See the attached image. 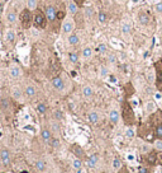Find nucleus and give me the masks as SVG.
<instances>
[{"mask_svg": "<svg viewBox=\"0 0 162 173\" xmlns=\"http://www.w3.org/2000/svg\"><path fill=\"white\" fill-rule=\"evenodd\" d=\"M42 9L48 19V23L52 25V31H57L61 25V22H63L66 17V8L60 0H53V2L45 0Z\"/></svg>", "mask_w": 162, "mask_h": 173, "instance_id": "obj_1", "label": "nucleus"}, {"mask_svg": "<svg viewBox=\"0 0 162 173\" xmlns=\"http://www.w3.org/2000/svg\"><path fill=\"white\" fill-rule=\"evenodd\" d=\"M120 110H122V118H123V122H124L126 126L132 127V126H134L137 124L136 113H134L133 106H132V103L128 98H124L123 101H122Z\"/></svg>", "mask_w": 162, "mask_h": 173, "instance_id": "obj_2", "label": "nucleus"}, {"mask_svg": "<svg viewBox=\"0 0 162 173\" xmlns=\"http://www.w3.org/2000/svg\"><path fill=\"white\" fill-rule=\"evenodd\" d=\"M147 122L150 124L156 140L162 141V110H155L148 116Z\"/></svg>", "mask_w": 162, "mask_h": 173, "instance_id": "obj_3", "label": "nucleus"}, {"mask_svg": "<svg viewBox=\"0 0 162 173\" xmlns=\"http://www.w3.org/2000/svg\"><path fill=\"white\" fill-rule=\"evenodd\" d=\"M142 159L148 167L162 166V150L153 149L151 152H148L146 155H143Z\"/></svg>", "mask_w": 162, "mask_h": 173, "instance_id": "obj_4", "label": "nucleus"}, {"mask_svg": "<svg viewBox=\"0 0 162 173\" xmlns=\"http://www.w3.org/2000/svg\"><path fill=\"white\" fill-rule=\"evenodd\" d=\"M33 25L38 30H46L48 25V19L42 8H37L33 13Z\"/></svg>", "mask_w": 162, "mask_h": 173, "instance_id": "obj_5", "label": "nucleus"}, {"mask_svg": "<svg viewBox=\"0 0 162 173\" xmlns=\"http://www.w3.org/2000/svg\"><path fill=\"white\" fill-rule=\"evenodd\" d=\"M19 20H20V24H22V27L24 30H28V28L32 27L33 25V13L31 11L29 8H24L20 11Z\"/></svg>", "mask_w": 162, "mask_h": 173, "instance_id": "obj_6", "label": "nucleus"}, {"mask_svg": "<svg viewBox=\"0 0 162 173\" xmlns=\"http://www.w3.org/2000/svg\"><path fill=\"white\" fill-rule=\"evenodd\" d=\"M153 68H155V75H156L155 85H156L157 90L162 93V57L158 59L157 61H155Z\"/></svg>", "mask_w": 162, "mask_h": 173, "instance_id": "obj_7", "label": "nucleus"}, {"mask_svg": "<svg viewBox=\"0 0 162 173\" xmlns=\"http://www.w3.org/2000/svg\"><path fill=\"white\" fill-rule=\"evenodd\" d=\"M70 150H71V153H72L77 159H81V161H84V159H85V153H84L83 148H81L79 144H72V145L70 146Z\"/></svg>", "mask_w": 162, "mask_h": 173, "instance_id": "obj_8", "label": "nucleus"}, {"mask_svg": "<svg viewBox=\"0 0 162 173\" xmlns=\"http://www.w3.org/2000/svg\"><path fill=\"white\" fill-rule=\"evenodd\" d=\"M51 82H52V85H53V88H55V89H57V90H63L65 89V83H63L62 78L60 75L53 76L51 79Z\"/></svg>", "mask_w": 162, "mask_h": 173, "instance_id": "obj_9", "label": "nucleus"}, {"mask_svg": "<svg viewBox=\"0 0 162 173\" xmlns=\"http://www.w3.org/2000/svg\"><path fill=\"white\" fill-rule=\"evenodd\" d=\"M75 22H76V27L77 28H83L84 27V22H85V16L81 11H77L75 14Z\"/></svg>", "mask_w": 162, "mask_h": 173, "instance_id": "obj_10", "label": "nucleus"}, {"mask_svg": "<svg viewBox=\"0 0 162 173\" xmlns=\"http://www.w3.org/2000/svg\"><path fill=\"white\" fill-rule=\"evenodd\" d=\"M138 20L141 22V24L147 25L148 23H150L151 18H150V16H148V13H147V11L142 10V11H139V14H138Z\"/></svg>", "mask_w": 162, "mask_h": 173, "instance_id": "obj_11", "label": "nucleus"}, {"mask_svg": "<svg viewBox=\"0 0 162 173\" xmlns=\"http://www.w3.org/2000/svg\"><path fill=\"white\" fill-rule=\"evenodd\" d=\"M0 159H2V162L6 166L9 164L10 162V153L8 149H2V152H0Z\"/></svg>", "mask_w": 162, "mask_h": 173, "instance_id": "obj_12", "label": "nucleus"}, {"mask_svg": "<svg viewBox=\"0 0 162 173\" xmlns=\"http://www.w3.org/2000/svg\"><path fill=\"white\" fill-rule=\"evenodd\" d=\"M98 161H99L98 154H91V155H89V157H87L86 163H87V166H89V167L94 168V167H95V166L98 164Z\"/></svg>", "mask_w": 162, "mask_h": 173, "instance_id": "obj_13", "label": "nucleus"}, {"mask_svg": "<svg viewBox=\"0 0 162 173\" xmlns=\"http://www.w3.org/2000/svg\"><path fill=\"white\" fill-rule=\"evenodd\" d=\"M72 30H74V23L71 20H67V19L63 20V23H62V31L65 33H70Z\"/></svg>", "mask_w": 162, "mask_h": 173, "instance_id": "obj_14", "label": "nucleus"}, {"mask_svg": "<svg viewBox=\"0 0 162 173\" xmlns=\"http://www.w3.org/2000/svg\"><path fill=\"white\" fill-rule=\"evenodd\" d=\"M69 43L71 45V46H77L79 45V42H80V38H79V36L76 34V33H71L70 36H69Z\"/></svg>", "mask_w": 162, "mask_h": 173, "instance_id": "obj_15", "label": "nucleus"}, {"mask_svg": "<svg viewBox=\"0 0 162 173\" xmlns=\"http://www.w3.org/2000/svg\"><path fill=\"white\" fill-rule=\"evenodd\" d=\"M40 138H42L45 141L49 143V140L52 139V134H51V131L48 129H43L42 131H40Z\"/></svg>", "mask_w": 162, "mask_h": 173, "instance_id": "obj_16", "label": "nucleus"}, {"mask_svg": "<svg viewBox=\"0 0 162 173\" xmlns=\"http://www.w3.org/2000/svg\"><path fill=\"white\" fill-rule=\"evenodd\" d=\"M67 9H69V11L71 13V14H74V16L79 11V7L74 2H70L69 4H67Z\"/></svg>", "mask_w": 162, "mask_h": 173, "instance_id": "obj_17", "label": "nucleus"}, {"mask_svg": "<svg viewBox=\"0 0 162 173\" xmlns=\"http://www.w3.org/2000/svg\"><path fill=\"white\" fill-rule=\"evenodd\" d=\"M109 117H110V121H112L114 125H117V124H118V121H119V113H118V111L113 110V111L110 112Z\"/></svg>", "mask_w": 162, "mask_h": 173, "instance_id": "obj_18", "label": "nucleus"}, {"mask_svg": "<svg viewBox=\"0 0 162 173\" xmlns=\"http://www.w3.org/2000/svg\"><path fill=\"white\" fill-rule=\"evenodd\" d=\"M24 93H25V96H28V97H34L36 96V88L32 85H28L24 89Z\"/></svg>", "mask_w": 162, "mask_h": 173, "instance_id": "obj_19", "label": "nucleus"}, {"mask_svg": "<svg viewBox=\"0 0 162 173\" xmlns=\"http://www.w3.org/2000/svg\"><path fill=\"white\" fill-rule=\"evenodd\" d=\"M89 121L91 124H98V121H99V115L96 112H90L89 113Z\"/></svg>", "mask_w": 162, "mask_h": 173, "instance_id": "obj_20", "label": "nucleus"}, {"mask_svg": "<svg viewBox=\"0 0 162 173\" xmlns=\"http://www.w3.org/2000/svg\"><path fill=\"white\" fill-rule=\"evenodd\" d=\"M69 59L72 64H76L79 61V54L76 51H71V52H69Z\"/></svg>", "mask_w": 162, "mask_h": 173, "instance_id": "obj_21", "label": "nucleus"}, {"mask_svg": "<svg viewBox=\"0 0 162 173\" xmlns=\"http://www.w3.org/2000/svg\"><path fill=\"white\" fill-rule=\"evenodd\" d=\"M17 20V13L14 10H11L8 13V22L9 23H14Z\"/></svg>", "mask_w": 162, "mask_h": 173, "instance_id": "obj_22", "label": "nucleus"}, {"mask_svg": "<svg viewBox=\"0 0 162 173\" xmlns=\"http://www.w3.org/2000/svg\"><path fill=\"white\" fill-rule=\"evenodd\" d=\"M83 94L89 98V97H91L94 94V90L91 89V87H84L83 88Z\"/></svg>", "mask_w": 162, "mask_h": 173, "instance_id": "obj_23", "label": "nucleus"}, {"mask_svg": "<svg viewBox=\"0 0 162 173\" xmlns=\"http://www.w3.org/2000/svg\"><path fill=\"white\" fill-rule=\"evenodd\" d=\"M36 169L39 172H43L46 169V163L43 161H37L36 162Z\"/></svg>", "mask_w": 162, "mask_h": 173, "instance_id": "obj_24", "label": "nucleus"}, {"mask_svg": "<svg viewBox=\"0 0 162 173\" xmlns=\"http://www.w3.org/2000/svg\"><path fill=\"white\" fill-rule=\"evenodd\" d=\"M91 55H92L91 47H85V48L83 50V57H84V59H89V57H91Z\"/></svg>", "mask_w": 162, "mask_h": 173, "instance_id": "obj_25", "label": "nucleus"}, {"mask_svg": "<svg viewBox=\"0 0 162 173\" xmlns=\"http://www.w3.org/2000/svg\"><path fill=\"white\" fill-rule=\"evenodd\" d=\"M37 111H38L40 115L46 113V111H47V106H46V103H38V106H37Z\"/></svg>", "mask_w": 162, "mask_h": 173, "instance_id": "obj_26", "label": "nucleus"}, {"mask_svg": "<svg viewBox=\"0 0 162 173\" xmlns=\"http://www.w3.org/2000/svg\"><path fill=\"white\" fill-rule=\"evenodd\" d=\"M19 74H20V70H19L18 66H13V68L10 69V75H11L13 78H18Z\"/></svg>", "mask_w": 162, "mask_h": 173, "instance_id": "obj_27", "label": "nucleus"}, {"mask_svg": "<svg viewBox=\"0 0 162 173\" xmlns=\"http://www.w3.org/2000/svg\"><path fill=\"white\" fill-rule=\"evenodd\" d=\"M72 166H74V168L75 169H77V171H80L81 169V167H83V161H81V159H75V161L72 162Z\"/></svg>", "mask_w": 162, "mask_h": 173, "instance_id": "obj_28", "label": "nucleus"}, {"mask_svg": "<svg viewBox=\"0 0 162 173\" xmlns=\"http://www.w3.org/2000/svg\"><path fill=\"white\" fill-rule=\"evenodd\" d=\"M120 167H122V163H120V158H114V161H113V168L115 169V171H119L120 169Z\"/></svg>", "mask_w": 162, "mask_h": 173, "instance_id": "obj_29", "label": "nucleus"}, {"mask_svg": "<svg viewBox=\"0 0 162 173\" xmlns=\"http://www.w3.org/2000/svg\"><path fill=\"white\" fill-rule=\"evenodd\" d=\"M108 20V14H106V13L105 11H99V22L100 23H105Z\"/></svg>", "mask_w": 162, "mask_h": 173, "instance_id": "obj_30", "label": "nucleus"}, {"mask_svg": "<svg viewBox=\"0 0 162 173\" xmlns=\"http://www.w3.org/2000/svg\"><path fill=\"white\" fill-rule=\"evenodd\" d=\"M122 32H123L124 34L129 33V32H130V24H129V23H124L123 27H122Z\"/></svg>", "mask_w": 162, "mask_h": 173, "instance_id": "obj_31", "label": "nucleus"}, {"mask_svg": "<svg viewBox=\"0 0 162 173\" xmlns=\"http://www.w3.org/2000/svg\"><path fill=\"white\" fill-rule=\"evenodd\" d=\"M49 144H51L52 148H58V146H60V141H58V139H55V138H52V139L49 140Z\"/></svg>", "mask_w": 162, "mask_h": 173, "instance_id": "obj_32", "label": "nucleus"}, {"mask_svg": "<svg viewBox=\"0 0 162 173\" xmlns=\"http://www.w3.org/2000/svg\"><path fill=\"white\" fill-rule=\"evenodd\" d=\"M6 38H8V41L13 42V41H14V38H15V33L13 31H8L6 32Z\"/></svg>", "mask_w": 162, "mask_h": 173, "instance_id": "obj_33", "label": "nucleus"}, {"mask_svg": "<svg viewBox=\"0 0 162 173\" xmlns=\"http://www.w3.org/2000/svg\"><path fill=\"white\" fill-rule=\"evenodd\" d=\"M28 8L29 9H37V0H28Z\"/></svg>", "mask_w": 162, "mask_h": 173, "instance_id": "obj_34", "label": "nucleus"}, {"mask_svg": "<svg viewBox=\"0 0 162 173\" xmlns=\"http://www.w3.org/2000/svg\"><path fill=\"white\" fill-rule=\"evenodd\" d=\"M92 14H94L92 8H86V10H85V16H86L87 18H91V17H92Z\"/></svg>", "mask_w": 162, "mask_h": 173, "instance_id": "obj_35", "label": "nucleus"}, {"mask_svg": "<svg viewBox=\"0 0 162 173\" xmlns=\"http://www.w3.org/2000/svg\"><path fill=\"white\" fill-rule=\"evenodd\" d=\"M153 110H155V106H153L152 102H150L148 104H146V111H147V112H152Z\"/></svg>", "mask_w": 162, "mask_h": 173, "instance_id": "obj_36", "label": "nucleus"}, {"mask_svg": "<svg viewBox=\"0 0 162 173\" xmlns=\"http://www.w3.org/2000/svg\"><path fill=\"white\" fill-rule=\"evenodd\" d=\"M117 173H130V172H129V168H128L127 166H122L120 169H119Z\"/></svg>", "mask_w": 162, "mask_h": 173, "instance_id": "obj_37", "label": "nucleus"}, {"mask_svg": "<svg viewBox=\"0 0 162 173\" xmlns=\"http://www.w3.org/2000/svg\"><path fill=\"white\" fill-rule=\"evenodd\" d=\"M72 2H74L79 8H81V7H84V4H85L86 0H72Z\"/></svg>", "mask_w": 162, "mask_h": 173, "instance_id": "obj_38", "label": "nucleus"}, {"mask_svg": "<svg viewBox=\"0 0 162 173\" xmlns=\"http://www.w3.org/2000/svg\"><path fill=\"white\" fill-rule=\"evenodd\" d=\"M155 146L157 150H162V141L161 140H156L155 141Z\"/></svg>", "mask_w": 162, "mask_h": 173, "instance_id": "obj_39", "label": "nucleus"}, {"mask_svg": "<svg viewBox=\"0 0 162 173\" xmlns=\"http://www.w3.org/2000/svg\"><path fill=\"white\" fill-rule=\"evenodd\" d=\"M155 9H156V11H157V13H162V2L157 3V4L155 5Z\"/></svg>", "mask_w": 162, "mask_h": 173, "instance_id": "obj_40", "label": "nucleus"}, {"mask_svg": "<svg viewBox=\"0 0 162 173\" xmlns=\"http://www.w3.org/2000/svg\"><path fill=\"white\" fill-rule=\"evenodd\" d=\"M13 94H14L15 99H19V98H20V92H19V89H18V88H15L14 90H13Z\"/></svg>", "mask_w": 162, "mask_h": 173, "instance_id": "obj_41", "label": "nucleus"}, {"mask_svg": "<svg viewBox=\"0 0 162 173\" xmlns=\"http://www.w3.org/2000/svg\"><path fill=\"white\" fill-rule=\"evenodd\" d=\"M126 135H127L128 138H133V136H134V131H133L132 129H128L127 132H126Z\"/></svg>", "mask_w": 162, "mask_h": 173, "instance_id": "obj_42", "label": "nucleus"}, {"mask_svg": "<svg viewBox=\"0 0 162 173\" xmlns=\"http://www.w3.org/2000/svg\"><path fill=\"white\" fill-rule=\"evenodd\" d=\"M106 75H108V70H106V69L104 68V66H103V68H101V76H104V78H105Z\"/></svg>", "mask_w": 162, "mask_h": 173, "instance_id": "obj_43", "label": "nucleus"}, {"mask_svg": "<svg viewBox=\"0 0 162 173\" xmlns=\"http://www.w3.org/2000/svg\"><path fill=\"white\" fill-rule=\"evenodd\" d=\"M55 117H56L57 120H60V118L62 117V115H61V112H60V111H56V112H55Z\"/></svg>", "mask_w": 162, "mask_h": 173, "instance_id": "obj_44", "label": "nucleus"}, {"mask_svg": "<svg viewBox=\"0 0 162 173\" xmlns=\"http://www.w3.org/2000/svg\"><path fill=\"white\" fill-rule=\"evenodd\" d=\"M141 173H152L150 169H147V168H142L141 169Z\"/></svg>", "mask_w": 162, "mask_h": 173, "instance_id": "obj_45", "label": "nucleus"}, {"mask_svg": "<svg viewBox=\"0 0 162 173\" xmlns=\"http://www.w3.org/2000/svg\"><path fill=\"white\" fill-rule=\"evenodd\" d=\"M105 48H106V47H105L104 45H100V46L98 47V51H101V52H103V51H105Z\"/></svg>", "mask_w": 162, "mask_h": 173, "instance_id": "obj_46", "label": "nucleus"}, {"mask_svg": "<svg viewBox=\"0 0 162 173\" xmlns=\"http://www.w3.org/2000/svg\"><path fill=\"white\" fill-rule=\"evenodd\" d=\"M120 2H127V0H120Z\"/></svg>", "mask_w": 162, "mask_h": 173, "instance_id": "obj_47", "label": "nucleus"}, {"mask_svg": "<svg viewBox=\"0 0 162 173\" xmlns=\"http://www.w3.org/2000/svg\"><path fill=\"white\" fill-rule=\"evenodd\" d=\"M101 173H105V172H101Z\"/></svg>", "mask_w": 162, "mask_h": 173, "instance_id": "obj_48", "label": "nucleus"}]
</instances>
